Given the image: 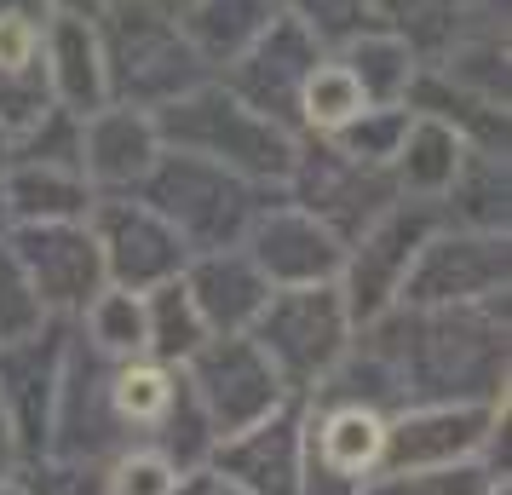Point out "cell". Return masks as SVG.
<instances>
[{
  "mask_svg": "<svg viewBox=\"0 0 512 495\" xmlns=\"http://www.w3.org/2000/svg\"><path fill=\"white\" fill-rule=\"evenodd\" d=\"M156 139L162 150L179 156H202V162L225 167L236 179H294L300 167V144L288 139V127L259 116L254 104H242L231 87H190V93L167 98L156 110Z\"/></svg>",
  "mask_w": 512,
  "mask_h": 495,
  "instance_id": "obj_1",
  "label": "cell"
},
{
  "mask_svg": "<svg viewBox=\"0 0 512 495\" xmlns=\"http://www.w3.org/2000/svg\"><path fill=\"white\" fill-rule=\"evenodd\" d=\"M259 352L271 357L288 392H311L323 386L328 369L346 357L351 317L340 300V283H305V288H271L265 311L254 317Z\"/></svg>",
  "mask_w": 512,
  "mask_h": 495,
  "instance_id": "obj_2",
  "label": "cell"
},
{
  "mask_svg": "<svg viewBox=\"0 0 512 495\" xmlns=\"http://www.w3.org/2000/svg\"><path fill=\"white\" fill-rule=\"evenodd\" d=\"M185 380H190V392H196V403H202V415H208L219 444L259 421H271L282 409V398H288V386L271 369V357L259 352L254 334H208L185 357Z\"/></svg>",
  "mask_w": 512,
  "mask_h": 495,
  "instance_id": "obj_3",
  "label": "cell"
},
{
  "mask_svg": "<svg viewBox=\"0 0 512 495\" xmlns=\"http://www.w3.org/2000/svg\"><path fill=\"white\" fill-rule=\"evenodd\" d=\"M501 294H507V231H432L397 288L409 311L495 306Z\"/></svg>",
  "mask_w": 512,
  "mask_h": 495,
  "instance_id": "obj_4",
  "label": "cell"
},
{
  "mask_svg": "<svg viewBox=\"0 0 512 495\" xmlns=\"http://www.w3.org/2000/svg\"><path fill=\"white\" fill-rule=\"evenodd\" d=\"M144 202L185 236V248H208L213 254L248 219V179H236V173L202 162V156L162 150L150 179H144Z\"/></svg>",
  "mask_w": 512,
  "mask_h": 495,
  "instance_id": "obj_5",
  "label": "cell"
},
{
  "mask_svg": "<svg viewBox=\"0 0 512 495\" xmlns=\"http://www.w3.org/2000/svg\"><path fill=\"white\" fill-rule=\"evenodd\" d=\"M87 231L98 242V260H104V283L110 288L144 294V288L179 277L190 260L185 236L173 231L150 202H133V196H104V202H93Z\"/></svg>",
  "mask_w": 512,
  "mask_h": 495,
  "instance_id": "obj_6",
  "label": "cell"
},
{
  "mask_svg": "<svg viewBox=\"0 0 512 495\" xmlns=\"http://www.w3.org/2000/svg\"><path fill=\"white\" fill-rule=\"evenodd\" d=\"M507 421V392L501 398H455V403H420L403 421L386 426L380 467L420 472V467H461L478 461V449Z\"/></svg>",
  "mask_w": 512,
  "mask_h": 495,
  "instance_id": "obj_7",
  "label": "cell"
},
{
  "mask_svg": "<svg viewBox=\"0 0 512 495\" xmlns=\"http://www.w3.org/2000/svg\"><path fill=\"white\" fill-rule=\"evenodd\" d=\"M426 236H432L426 202H420V208H397L392 202L369 231L357 236V248H351L346 265H340V300H346L351 323L386 317V306H392L397 288H403V271H409V260L420 254Z\"/></svg>",
  "mask_w": 512,
  "mask_h": 495,
  "instance_id": "obj_8",
  "label": "cell"
},
{
  "mask_svg": "<svg viewBox=\"0 0 512 495\" xmlns=\"http://www.w3.org/2000/svg\"><path fill=\"white\" fill-rule=\"evenodd\" d=\"M6 248L24 265L47 317L52 311H87V300L104 288V260H98V242L87 225H18Z\"/></svg>",
  "mask_w": 512,
  "mask_h": 495,
  "instance_id": "obj_9",
  "label": "cell"
},
{
  "mask_svg": "<svg viewBox=\"0 0 512 495\" xmlns=\"http://www.w3.org/2000/svg\"><path fill=\"white\" fill-rule=\"evenodd\" d=\"M317 58H323V41H317L294 12H271V18L259 24V35L242 47V58H236L231 93L242 98V104H254L259 116L282 121L294 110V93H300V81L311 75Z\"/></svg>",
  "mask_w": 512,
  "mask_h": 495,
  "instance_id": "obj_10",
  "label": "cell"
},
{
  "mask_svg": "<svg viewBox=\"0 0 512 495\" xmlns=\"http://www.w3.org/2000/svg\"><path fill=\"white\" fill-rule=\"evenodd\" d=\"M259 277L271 288H305V283H340L346 242L328 231L317 213L305 208H277L254 219V254Z\"/></svg>",
  "mask_w": 512,
  "mask_h": 495,
  "instance_id": "obj_11",
  "label": "cell"
},
{
  "mask_svg": "<svg viewBox=\"0 0 512 495\" xmlns=\"http://www.w3.org/2000/svg\"><path fill=\"white\" fill-rule=\"evenodd\" d=\"M162 156L156 121L133 110V104H104L93 116H81V139H75V167L93 190H133L150 179V167Z\"/></svg>",
  "mask_w": 512,
  "mask_h": 495,
  "instance_id": "obj_12",
  "label": "cell"
},
{
  "mask_svg": "<svg viewBox=\"0 0 512 495\" xmlns=\"http://www.w3.org/2000/svg\"><path fill=\"white\" fill-rule=\"evenodd\" d=\"M219 472L231 495H300L305 472V432L294 415H271V421L248 426L219 444Z\"/></svg>",
  "mask_w": 512,
  "mask_h": 495,
  "instance_id": "obj_13",
  "label": "cell"
},
{
  "mask_svg": "<svg viewBox=\"0 0 512 495\" xmlns=\"http://www.w3.org/2000/svg\"><path fill=\"white\" fill-rule=\"evenodd\" d=\"M41 64H47L52 104L70 116H93L110 104V64H104V35L81 12H58L41 29Z\"/></svg>",
  "mask_w": 512,
  "mask_h": 495,
  "instance_id": "obj_14",
  "label": "cell"
},
{
  "mask_svg": "<svg viewBox=\"0 0 512 495\" xmlns=\"http://www.w3.org/2000/svg\"><path fill=\"white\" fill-rule=\"evenodd\" d=\"M179 277H185L208 334H248L254 317L265 311V300H271V283L259 277V265L248 260V254H231V248L202 254V260L190 265V271H179Z\"/></svg>",
  "mask_w": 512,
  "mask_h": 495,
  "instance_id": "obj_15",
  "label": "cell"
},
{
  "mask_svg": "<svg viewBox=\"0 0 512 495\" xmlns=\"http://www.w3.org/2000/svg\"><path fill=\"white\" fill-rule=\"evenodd\" d=\"M6 213L12 225H87L93 213V185L81 179V167H58V162H18L6 179Z\"/></svg>",
  "mask_w": 512,
  "mask_h": 495,
  "instance_id": "obj_16",
  "label": "cell"
},
{
  "mask_svg": "<svg viewBox=\"0 0 512 495\" xmlns=\"http://www.w3.org/2000/svg\"><path fill=\"white\" fill-rule=\"evenodd\" d=\"M466 150H472V144H466L461 127H449V121H438V116H420V110H409L403 144H397V156H392V173H397V185L409 190V196H420V202H438L443 190L455 185Z\"/></svg>",
  "mask_w": 512,
  "mask_h": 495,
  "instance_id": "obj_17",
  "label": "cell"
},
{
  "mask_svg": "<svg viewBox=\"0 0 512 495\" xmlns=\"http://www.w3.org/2000/svg\"><path fill=\"white\" fill-rule=\"evenodd\" d=\"M380 449H386V421L374 415L369 403H340V409H328L323 426H317L311 467L357 490V484H369V472L380 467Z\"/></svg>",
  "mask_w": 512,
  "mask_h": 495,
  "instance_id": "obj_18",
  "label": "cell"
},
{
  "mask_svg": "<svg viewBox=\"0 0 512 495\" xmlns=\"http://www.w3.org/2000/svg\"><path fill=\"white\" fill-rule=\"evenodd\" d=\"M340 64L351 70V81L363 87L369 104H409V87H415V75H420L409 35H397V29H363V35H351Z\"/></svg>",
  "mask_w": 512,
  "mask_h": 495,
  "instance_id": "obj_19",
  "label": "cell"
},
{
  "mask_svg": "<svg viewBox=\"0 0 512 495\" xmlns=\"http://www.w3.org/2000/svg\"><path fill=\"white\" fill-rule=\"evenodd\" d=\"M144 329H150V352L156 363H185L202 340H208V323H202V311L190 300L185 277H167V283L144 288Z\"/></svg>",
  "mask_w": 512,
  "mask_h": 495,
  "instance_id": "obj_20",
  "label": "cell"
},
{
  "mask_svg": "<svg viewBox=\"0 0 512 495\" xmlns=\"http://www.w3.org/2000/svg\"><path fill=\"white\" fill-rule=\"evenodd\" d=\"M294 110H300V121L311 127V133L334 139L346 121H357L363 110H369V98H363V87L351 81V70L340 64V58H317L311 75L300 81V93H294Z\"/></svg>",
  "mask_w": 512,
  "mask_h": 495,
  "instance_id": "obj_21",
  "label": "cell"
},
{
  "mask_svg": "<svg viewBox=\"0 0 512 495\" xmlns=\"http://www.w3.org/2000/svg\"><path fill=\"white\" fill-rule=\"evenodd\" d=\"M87 334H93V352L116 357V363H133V357L150 352V329H144V294L133 288H98L87 300Z\"/></svg>",
  "mask_w": 512,
  "mask_h": 495,
  "instance_id": "obj_22",
  "label": "cell"
},
{
  "mask_svg": "<svg viewBox=\"0 0 512 495\" xmlns=\"http://www.w3.org/2000/svg\"><path fill=\"white\" fill-rule=\"evenodd\" d=\"M173 392H179V375L167 363H156V357H133V363H121L116 375H110V409L127 426H150L156 432Z\"/></svg>",
  "mask_w": 512,
  "mask_h": 495,
  "instance_id": "obj_23",
  "label": "cell"
},
{
  "mask_svg": "<svg viewBox=\"0 0 512 495\" xmlns=\"http://www.w3.org/2000/svg\"><path fill=\"white\" fill-rule=\"evenodd\" d=\"M403 127H409V104H369L357 121H346L334 133V150L346 162H363V167H392L397 144H403Z\"/></svg>",
  "mask_w": 512,
  "mask_h": 495,
  "instance_id": "obj_24",
  "label": "cell"
},
{
  "mask_svg": "<svg viewBox=\"0 0 512 495\" xmlns=\"http://www.w3.org/2000/svg\"><path fill=\"white\" fill-rule=\"evenodd\" d=\"M495 472L478 461L461 467H420V472H380L374 484H357V495H484Z\"/></svg>",
  "mask_w": 512,
  "mask_h": 495,
  "instance_id": "obj_25",
  "label": "cell"
},
{
  "mask_svg": "<svg viewBox=\"0 0 512 495\" xmlns=\"http://www.w3.org/2000/svg\"><path fill=\"white\" fill-rule=\"evenodd\" d=\"M41 329H47V306L29 288L24 265L12 260V248L0 242V346H24Z\"/></svg>",
  "mask_w": 512,
  "mask_h": 495,
  "instance_id": "obj_26",
  "label": "cell"
},
{
  "mask_svg": "<svg viewBox=\"0 0 512 495\" xmlns=\"http://www.w3.org/2000/svg\"><path fill=\"white\" fill-rule=\"evenodd\" d=\"M185 478H190V472H179L162 449H127L116 467H110L104 495H173Z\"/></svg>",
  "mask_w": 512,
  "mask_h": 495,
  "instance_id": "obj_27",
  "label": "cell"
},
{
  "mask_svg": "<svg viewBox=\"0 0 512 495\" xmlns=\"http://www.w3.org/2000/svg\"><path fill=\"white\" fill-rule=\"evenodd\" d=\"M294 18L317 41H351L369 29V0H294Z\"/></svg>",
  "mask_w": 512,
  "mask_h": 495,
  "instance_id": "obj_28",
  "label": "cell"
},
{
  "mask_svg": "<svg viewBox=\"0 0 512 495\" xmlns=\"http://www.w3.org/2000/svg\"><path fill=\"white\" fill-rule=\"evenodd\" d=\"M41 29H47L41 12H0V75L41 64Z\"/></svg>",
  "mask_w": 512,
  "mask_h": 495,
  "instance_id": "obj_29",
  "label": "cell"
},
{
  "mask_svg": "<svg viewBox=\"0 0 512 495\" xmlns=\"http://www.w3.org/2000/svg\"><path fill=\"white\" fill-rule=\"evenodd\" d=\"M12 455H18V438H12V415H6V403H0V484H6V472H12Z\"/></svg>",
  "mask_w": 512,
  "mask_h": 495,
  "instance_id": "obj_30",
  "label": "cell"
},
{
  "mask_svg": "<svg viewBox=\"0 0 512 495\" xmlns=\"http://www.w3.org/2000/svg\"><path fill=\"white\" fill-rule=\"evenodd\" d=\"M0 495H29L24 484H12V478H6V484H0Z\"/></svg>",
  "mask_w": 512,
  "mask_h": 495,
  "instance_id": "obj_31",
  "label": "cell"
},
{
  "mask_svg": "<svg viewBox=\"0 0 512 495\" xmlns=\"http://www.w3.org/2000/svg\"><path fill=\"white\" fill-rule=\"evenodd\" d=\"M6 225H12V213H6V190H0V231H6Z\"/></svg>",
  "mask_w": 512,
  "mask_h": 495,
  "instance_id": "obj_32",
  "label": "cell"
},
{
  "mask_svg": "<svg viewBox=\"0 0 512 495\" xmlns=\"http://www.w3.org/2000/svg\"><path fill=\"white\" fill-rule=\"evenodd\" d=\"M6 156H12V139H6V127H0V162H6Z\"/></svg>",
  "mask_w": 512,
  "mask_h": 495,
  "instance_id": "obj_33",
  "label": "cell"
},
{
  "mask_svg": "<svg viewBox=\"0 0 512 495\" xmlns=\"http://www.w3.org/2000/svg\"><path fill=\"white\" fill-rule=\"evenodd\" d=\"M167 6H179V0H167ZM185 6H190V0H185Z\"/></svg>",
  "mask_w": 512,
  "mask_h": 495,
  "instance_id": "obj_34",
  "label": "cell"
}]
</instances>
